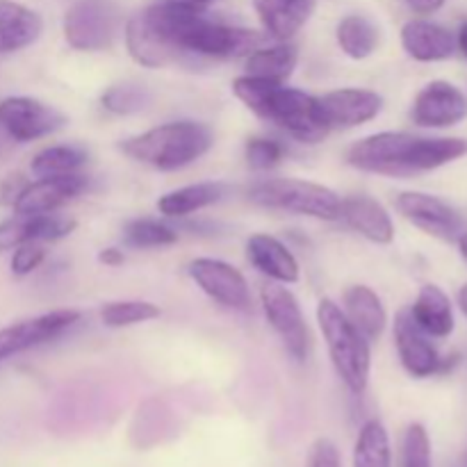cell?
<instances>
[{"instance_id": "6da1fadb", "label": "cell", "mask_w": 467, "mask_h": 467, "mask_svg": "<svg viewBox=\"0 0 467 467\" xmlns=\"http://www.w3.org/2000/svg\"><path fill=\"white\" fill-rule=\"evenodd\" d=\"M467 155L461 137H420L410 132H377L356 141L347 153L351 167L392 178L433 171Z\"/></svg>"}, {"instance_id": "7a4b0ae2", "label": "cell", "mask_w": 467, "mask_h": 467, "mask_svg": "<svg viewBox=\"0 0 467 467\" xmlns=\"http://www.w3.org/2000/svg\"><path fill=\"white\" fill-rule=\"evenodd\" d=\"M233 94L254 114L274 123L304 144H317L328 135V126L319 114L317 99L285 82L240 76L233 80Z\"/></svg>"}, {"instance_id": "3957f363", "label": "cell", "mask_w": 467, "mask_h": 467, "mask_svg": "<svg viewBox=\"0 0 467 467\" xmlns=\"http://www.w3.org/2000/svg\"><path fill=\"white\" fill-rule=\"evenodd\" d=\"M214 144V135L205 123L169 121L158 128L128 137L121 150L135 162L149 164L158 171H178L203 158Z\"/></svg>"}, {"instance_id": "277c9868", "label": "cell", "mask_w": 467, "mask_h": 467, "mask_svg": "<svg viewBox=\"0 0 467 467\" xmlns=\"http://www.w3.org/2000/svg\"><path fill=\"white\" fill-rule=\"evenodd\" d=\"M317 324L340 381L351 395H363L372 369L369 342L333 299H322L317 304Z\"/></svg>"}, {"instance_id": "5b68a950", "label": "cell", "mask_w": 467, "mask_h": 467, "mask_svg": "<svg viewBox=\"0 0 467 467\" xmlns=\"http://www.w3.org/2000/svg\"><path fill=\"white\" fill-rule=\"evenodd\" d=\"M251 203L269 210L301 214V217L336 222L340 219L342 196L331 187L301 178H267L258 181L246 192Z\"/></svg>"}, {"instance_id": "8992f818", "label": "cell", "mask_w": 467, "mask_h": 467, "mask_svg": "<svg viewBox=\"0 0 467 467\" xmlns=\"http://www.w3.org/2000/svg\"><path fill=\"white\" fill-rule=\"evenodd\" d=\"M265 44V35L246 27L223 26L210 21L205 14L196 16L181 35V48L185 55L213 59L249 57L254 50Z\"/></svg>"}, {"instance_id": "52a82bcc", "label": "cell", "mask_w": 467, "mask_h": 467, "mask_svg": "<svg viewBox=\"0 0 467 467\" xmlns=\"http://www.w3.org/2000/svg\"><path fill=\"white\" fill-rule=\"evenodd\" d=\"M64 39L82 53L109 48L121 30V14L112 0H78L67 9L62 21Z\"/></svg>"}, {"instance_id": "ba28073f", "label": "cell", "mask_w": 467, "mask_h": 467, "mask_svg": "<svg viewBox=\"0 0 467 467\" xmlns=\"http://www.w3.org/2000/svg\"><path fill=\"white\" fill-rule=\"evenodd\" d=\"M260 304H263L269 327L281 337L287 354L296 363H304L310 349V331L296 296L283 283L272 281L260 290Z\"/></svg>"}, {"instance_id": "9c48e42d", "label": "cell", "mask_w": 467, "mask_h": 467, "mask_svg": "<svg viewBox=\"0 0 467 467\" xmlns=\"http://www.w3.org/2000/svg\"><path fill=\"white\" fill-rule=\"evenodd\" d=\"M67 123V117L53 105L32 96H7L0 100V130L18 144L41 140Z\"/></svg>"}, {"instance_id": "30bf717a", "label": "cell", "mask_w": 467, "mask_h": 467, "mask_svg": "<svg viewBox=\"0 0 467 467\" xmlns=\"http://www.w3.org/2000/svg\"><path fill=\"white\" fill-rule=\"evenodd\" d=\"M187 274L217 304L240 313L251 310L249 283L233 265L217 258H196L187 265Z\"/></svg>"}, {"instance_id": "8fae6325", "label": "cell", "mask_w": 467, "mask_h": 467, "mask_svg": "<svg viewBox=\"0 0 467 467\" xmlns=\"http://www.w3.org/2000/svg\"><path fill=\"white\" fill-rule=\"evenodd\" d=\"M78 319H80L78 310L62 308L0 328V363L23 354V351L46 345V342H53L55 337L68 331L73 324H78Z\"/></svg>"}, {"instance_id": "7c38bea8", "label": "cell", "mask_w": 467, "mask_h": 467, "mask_svg": "<svg viewBox=\"0 0 467 467\" xmlns=\"http://www.w3.org/2000/svg\"><path fill=\"white\" fill-rule=\"evenodd\" d=\"M397 210L415 228L442 242H459L463 235V219L442 199L424 192H404L397 196Z\"/></svg>"}, {"instance_id": "4fadbf2b", "label": "cell", "mask_w": 467, "mask_h": 467, "mask_svg": "<svg viewBox=\"0 0 467 467\" xmlns=\"http://www.w3.org/2000/svg\"><path fill=\"white\" fill-rule=\"evenodd\" d=\"M89 187V178L82 173H67V176L36 178L26 182L23 190L14 199V213L21 214H44L57 213L68 201L78 199Z\"/></svg>"}, {"instance_id": "5bb4252c", "label": "cell", "mask_w": 467, "mask_h": 467, "mask_svg": "<svg viewBox=\"0 0 467 467\" xmlns=\"http://www.w3.org/2000/svg\"><path fill=\"white\" fill-rule=\"evenodd\" d=\"M317 108L328 130L331 128H356L379 117V112L383 109V96L372 89L345 87V89L317 96Z\"/></svg>"}, {"instance_id": "9a60e30c", "label": "cell", "mask_w": 467, "mask_h": 467, "mask_svg": "<svg viewBox=\"0 0 467 467\" xmlns=\"http://www.w3.org/2000/svg\"><path fill=\"white\" fill-rule=\"evenodd\" d=\"M78 228L73 217L57 213L44 214H21L14 213L12 217L0 222V254L14 251L26 242H57L68 237Z\"/></svg>"}, {"instance_id": "2e32d148", "label": "cell", "mask_w": 467, "mask_h": 467, "mask_svg": "<svg viewBox=\"0 0 467 467\" xmlns=\"http://www.w3.org/2000/svg\"><path fill=\"white\" fill-rule=\"evenodd\" d=\"M410 117L420 128H451L467 117V99L451 82L433 80L415 96Z\"/></svg>"}, {"instance_id": "e0dca14e", "label": "cell", "mask_w": 467, "mask_h": 467, "mask_svg": "<svg viewBox=\"0 0 467 467\" xmlns=\"http://www.w3.org/2000/svg\"><path fill=\"white\" fill-rule=\"evenodd\" d=\"M395 347L406 372L415 379H427L442 372L445 360L433 347L431 337L413 322L409 310H400L395 317Z\"/></svg>"}, {"instance_id": "ac0fdd59", "label": "cell", "mask_w": 467, "mask_h": 467, "mask_svg": "<svg viewBox=\"0 0 467 467\" xmlns=\"http://www.w3.org/2000/svg\"><path fill=\"white\" fill-rule=\"evenodd\" d=\"M246 258L263 276L274 283L292 285L301 276L299 260L295 258V254L278 237L267 235V233H258L246 240Z\"/></svg>"}, {"instance_id": "d6986e66", "label": "cell", "mask_w": 467, "mask_h": 467, "mask_svg": "<svg viewBox=\"0 0 467 467\" xmlns=\"http://www.w3.org/2000/svg\"><path fill=\"white\" fill-rule=\"evenodd\" d=\"M340 219L374 244H390L395 240V223L388 210L377 199L368 194L347 196L342 199Z\"/></svg>"}, {"instance_id": "ffe728a7", "label": "cell", "mask_w": 467, "mask_h": 467, "mask_svg": "<svg viewBox=\"0 0 467 467\" xmlns=\"http://www.w3.org/2000/svg\"><path fill=\"white\" fill-rule=\"evenodd\" d=\"M401 46L418 62H442L456 53V36L441 23L413 18L401 27Z\"/></svg>"}, {"instance_id": "44dd1931", "label": "cell", "mask_w": 467, "mask_h": 467, "mask_svg": "<svg viewBox=\"0 0 467 467\" xmlns=\"http://www.w3.org/2000/svg\"><path fill=\"white\" fill-rule=\"evenodd\" d=\"M44 32V21L35 9L16 0H0V55L18 53L35 44Z\"/></svg>"}, {"instance_id": "7402d4cb", "label": "cell", "mask_w": 467, "mask_h": 467, "mask_svg": "<svg viewBox=\"0 0 467 467\" xmlns=\"http://www.w3.org/2000/svg\"><path fill=\"white\" fill-rule=\"evenodd\" d=\"M255 14L265 32L278 41H287L313 16L315 0H254Z\"/></svg>"}, {"instance_id": "603a6c76", "label": "cell", "mask_w": 467, "mask_h": 467, "mask_svg": "<svg viewBox=\"0 0 467 467\" xmlns=\"http://www.w3.org/2000/svg\"><path fill=\"white\" fill-rule=\"evenodd\" d=\"M342 313L347 315L351 324L363 333L368 342L379 340L386 331L388 313L383 308V301L377 292L368 285H351L342 295Z\"/></svg>"}, {"instance_id": "cb8c5ba5", "label": "cell", "mask_w": 467, "mask_h": 467, "mask_svg": "<svg viewBox=\"0 0 467 467\" xmlns=\"http://www.w3.org/2000/svg\"><path fill=\"white\" fill-rule=\"evenodd\" d=\"M410 317L413 322L427 333L429 337H447L454 331V306L450 296L438 285H422L418 292V299L410 306Z\"/></svg>"}, {"instance_id": "d4e9b609", "label": "cell", "mask_w": 467, "mask_h": 467, "mask_svg": "<svg viewBox=\"0 0 467 467\" xmlns=\"http://www.w3.org/2000/svg\"><path fill=\"white\" fill-rule=\"evenodd\" d=\"M223 196H226V185H222V182H196V185H185L160 196L158 213L169 219L187 217V214L199 213V210L219 203Z\"/></svg>"}, {"instance_id": "484cf974", "label": "cell", "mask_w": 467, "mask_h": 467, "mask_svg": "<svg viewBox=\"0 0 467 467\" xmlns=\"http://www.w3.org/2000/svg\"><path fill=\"white\" fill-rule=\"evenodd\" d=\"M299 53L292 44L260 46L246 57V76L269 82H287L295 73Z\"/></svg>"}, {"instance_id": "4316f807", "label": "cell", "mask_w": 467, "mask_h": 467, "mask_svg": "<svg viewBox=\"0 0 467 467\" xmlns=\"http://www.w3.org/2000/svg\"><path fill=\"white\" fill-rule=\"evenodd\" d=\"M337 46L342 53L351 59H365L377 50L379 46V27L369 18L360 14H349L337 23Z\"/></svg>"}, {"instance_id": "83f0119b", "label": "cell", "mask_w": 467, "mask_h": 467, "mask_svg": "<svg viewBox=\"0 0 467 467\" xmlns=\"http://www.w3.org/2000/svg\"><path fill=\"white\" fill-rule=\"evenodd\" d=\"M354 467H392L390 436L379 420L360 427L354 445Z\"/></svg>"}, {"instance_id": "f1b7e54d", "label": "cell", "mask_w": 467, "mask_h": 467, "mask_svg": "<svg viewBox=\"0 0 467 467\" xmlns=\"http://www.w3.org/2000/svg\"><path fill=\"white\" fill-rule=\"evenodd\" d=\"M87 150L73 144H57L46 146L39 153L32 158L30 171L36 178H50V176H67V173H78L82 164L87 162Z\"/></svg>"}, {"instance_id": "f546056e", "label": "cell", "mask_w": 467, "mask_h": 467, "mask_svg": "<svg viewBox=\"0 0 467 467\" xmlns=\"http://www.w3.org/2000/svg\"><path fill=\"white\" fill-rule=\"evenodd\" d=\"M123 240H126L128 246H135V249H162V246L176 244L178 233L169 223L160 222V219L141 217L126 223Z\"/></svg>"}, {"instance_id": "4dcf8cb0", "label": "cell", "mask_w": 467, "mask_h": 467, "mask_svg": "<svg viewBox=\"0 0 467 467\" xmlns=\"http://www.w3.org/2000/svg\"><path fill=\"white\" fill-rule=\"evenodd\" d=\"M160 317V306L150 301H109L100 308V322L108 328L135 327Z\"/></svg>"}, {"instance_id": "1f68e13d", "label": "cell", "mask_w": 467, "mask_h": 467, "mask_svg": "<svg viewBox=\"0 0 467 467\" xmlns=\"http://www.w3.org/2000/svg\"><path fill=\"white\" fill-rule=\"evenodd\" d=\"M100 105L108 112L119 114V117H128V114H137L150 105V91L144 85H135V82H123V85H112L108 91L100 96Z\"/></svg>"}, {"instance_id": "d6a6232c", "label": "cell", "mask_w": 467, "mask_h": 467, "mask_svg": "<svg viewBox=\"0 0 467 467\" xmlns=\"http://www.w3.org/2000/svg\"><path fill=\"white\" fill-rule=\"evenodd\" d=\"M401 467H433L431 438L422 424H410L401 441Z\"/></svg>"}, {"instance_id": "836d02e7", "label": "cell", "mask_w": 467, "mask_h": 467, "mask_svg": "<svg viewBox=\"0 0 467 467\" xmlns=\"http://www.w3.org/2000/svg\"><path fill=\"white\" fill-rule=\"evenodd\" d=\"M246 162L254 171H269L276 164H281L285 149L281 141L269 140V137H251L244 146Z\"/></svg>"}, {"instance_id": "e575fe53", "label": "cell", "mask_w": 467, "mask_h": 467, "mask_svg": "<svg viewBox=\"0 0 467 467\" xmlns=\"http://www.w3.org/2000/svg\"><path fill=\"white\" fill-rule=\"evenodd\" d=\"M46 260V249L41 242H26V244L16 246L9 260V269H12L14 276H27L35 269H39V265Z\"/></svg>"}, {"instance_id": "d590c367", "label": "cell", "mask_w": 467, "mask_h": 467, "mask_svg": "<svg viewBox=\"0 0 467 467\" xmlns=\"http://www.w3.org/2000/svg\"><path fill=\"white\" fill-rule=\"evenodd\" d=\"M306 467H342L340 451L328 438H319L313 442Z\"/></svg>"}, {"instance_id": "8d00e7d4", "label": "cell", "mask_w": 467, "mask_h": 467, "mask_svg": "<svg viewBox=\"0 0 467 467\" xmlns=\"http://www.w3.org/2000/svg\"><path fill=\"white\" fill-rule=\"evenodd\" d=\"M445 3L447 0H406V5H409L415 14H424V16L438 12Z\"/></svg>"}, {"instance_id": "74e56055", "label": "cell", "mask_w": 467, "mask_h": 467, "mask_svg": "<svg viewBox=\"0 0 467 467\" xmlns=\"http://www.w3.org/2000/svg\"><path fill=\"white\" fill-rule=\"evenodd\" d=\"M99 260L103 265H108V267H119V265H123L126 255H123L121 249H114V246H109V249L100 251Z\"/></svg>"}, {"instance_id": "f35d334b", "label": "cell", "mask_w": 467, "mask_h": 467, "mask_svg": "<svg viewBox=\"0 0 467 467\" xmlns=\"http://www.w3.org/2000/svg\"><path fill=\"white\" fill-rule=\"evenodd\" d=\"M456 48L467 57V23H463L459 30V36H456Z\"/></svg>"}, {"instance_id": "ab89813d", "label": "cell", "mask_w": 467, "mask_h": 467, "mask_svg": "<svg viewBox=\"0 0 467 467\" xmlns=\"http://www.w3.org/2000/svg\"><path fill=\"white\" fill-rule=\"evenodd\" d=\"M459 306H461V310H463L465 317H467V285L461 287V292H459Z\"/></svg>"}, {"instance_id": "60d3db41", "label": "cell", "mask_w": 467, "mask_h": 467, "mask_svg": "<svg viewBox=\"0 0 467 467\" xmlns=\"http://www.w3.org/2000/svg\"><path fill=\"white\" fill-rule=\"evenodd\" d=\"M459 249H461V255H463V260L467 263V233L459 237Z\"/></svg>"}, {"instance_id": "b9f144b4", "label": "cell", "mask_w": 467, "mask_h": 467, "mask_svg": "<svg viewBox=\"0 0 467 467\" xmlns=\"http://www.w3.org/2000/svg\"><path fill=\"white\" fill-rule=\"evenodd\" d=\"M196 3H201V5H208L210 0H196Z\"/></svg>"}, {"instance_id": "7bdbcfd3", "label": "cell", "mask_w": 467, "mask_h": 467, "mask_svg": "<svg viewBox=\"0 0 467 467\" xmlns=\"http://www.w3.org/2000/svg\"><path fill=\"white\" fill-rule=\"evenodd\" d=\"M465 467H467V461H465Z\"/></svg>"}]
</instances>
